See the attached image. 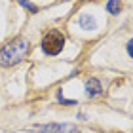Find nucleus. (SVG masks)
I'll return each mask as SVG.
<instances>
[{"label":"nucleus","mask_w":133,"mask_h":133,"mask_svg":"<svg viewBox=\"0 0 133 133\" xmlns=\"http://www.w3.org/2000/svg\"><path fill=\"white\" fill-rule=\"evenodd\" d=\"M101 93H103L101 82L97 80V78H89V80L86 82V95L89 99H95V97H99Z\"/></svg>","instance_id":"7ed1b4c3"},{"label":"nucleus","mask_w":133,"mask_h":133,"mask_svg":"<svg viewBox=\"0 0 133 133\" xmlns=\"http://www.w3.org/2000/svg\"><path fill=\"white\" fill-rule=\"evenodd\" d=\"M107 11L110 15H118L120 11H122V2H120V0H108L107 2Z\"/></svg>","instance_id":"423d86ee"},{"label":"nucleus","mask_w":133,"mask_h":133,"mask_svg":"<svg viewBox=\"0 0 133 133\" xmlns=\"http://www.w3.org/2000/svg\"><path fill=\"white\" fill-rule=\"evenodd\" d=\"M17 2H19V4H21L23 8H25V10H29L31 14H36V11H38V8H36L34 4H31L29 0H17Z\"/></svg>","instance_id":"0eeeda50"},{"label":"nucleus","mask_w":133,"mask_h":133,"mask_svg":"<svg viewBox=\"0 0 133 133\" xmlns=\"http://www.w3.org/2000/svg\"><path fill=\"white\" fill-rule=\"evenodd\" d=\"M29 51H31V42L23 36H17L0 50V66L6 69V66H14L21 63L29 55Z\"/></svg>","instance_id":"f257e3e1"},{"label":"nucleus","mask_w":133,"mask_h":133,"mask_svg":"<svg viewBox=\"0 0 133 133\" xmlns=\"http://www.w3.org/2000/svg\"><path fill=\"white\" fill-rule=\"evenodd\" d=\"M65 34L61 31H57V29H50V31H46L44 36H42L40 40V48L42 51L46 53V55H59V53L63 51L65 48Z\"/></svg>","instance_id":"f03ea898"},{"label":"nucleus","mask_w":133,"mask_h":133,"mask_svg":"<svg viewBox=\"0 0 133 133\" xmlns=\"http://www.w3.org/2000/svg\"><path fill=\"white\" fill-rule=\"evenodd\" d=\"M57 101L63 103V105H76V99H65L63 95H61V91L57 93Z\"/></svg>","instance_id":"6e6552de"},{"label":"nucleus","mask_w":133,"mask_h":133,"mask_svg":"<svg viewBox=\"0 0 133 133\" xmlns=\"http://www.w3.org/2000/svg\"><path fill=\"white\" fill-rule=\"evenodd\" d=\"M78 25H80L84 31H95V29H97V21H95L93 15L82 14L80 17H78Z\"/></svg>","instance_id":"39448f33"},{"label":"nucleus","mask_w":133,"mask_h":133,"mask_svg":"<svg viewBox=\"0 0 133 133\" xmlns=\"http://www.w3.org/2000/svg\"><path fill=\"white\" fill-rule=\"evenodd\" d=\"M72 124H50V125H38V131H44V133H63L66 129H70Z\"/></svg>","instance_id":"20e7f679"},{"label":"nucleus","mask_w":133,"mask_h":133,"mask_svg":"<svg viewBox=\"0 0 133 133\" xmlns=\"http://www.w3.org/2000/svg\"><path fill=\"white\" fill-rule=\"evenodd\" d=\"M69 133H80V129H76V128H74V129H70Z\"/></svg>","instance_id":"1a4fd4ad"}]
</instances>
